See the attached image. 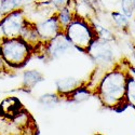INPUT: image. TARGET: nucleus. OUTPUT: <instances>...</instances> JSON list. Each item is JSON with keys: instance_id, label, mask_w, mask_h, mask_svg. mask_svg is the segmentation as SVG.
Returning <instances> with one entry per match:
<instances>
[{"instance_id": "obj_21", "label": "nucleus", "mask_w": 135, "mask_h": 135, "mask_svg": "<svg viewBox=\"0 0 135 135\" xmlns=\"http://www.w3.org/2000/svg\"><path fill=\"white\" fill-rule=\"evenodd\" d=\"M3 38V35H2V30H1V27H0V40Z\"/></svg>"}, {"instance_id": "obj_8", "label": "nucleus", "mask_w": 135, "mask_h": 135, "mask_svg": "<svg viewBox=\"0 0 135 135\" xmlns=\"http://www.w3.org/2000/svg\"><path fill=\"white\" fill-rule=\"evenodd\" d=\"M89 83V80H82L79 78L75 77H66V78H61L56 81V93H57L62 99H65L69 94H71L77 89L81 86H84Z\"/></svg>"}, {"instance_id": "obj_9", "label": "nucleus", "mask_w": 135, "mask_h": 135, "mask_svg": "<svg viewBox=\"0 0 135 135\" xmlns=\"http://www.w3.org/2000/svg\"><path fill=\"white\" fill-rule=\"evenodd\" d=\"M44 80L43 75L36 70V69H29L23 73V82H22V90L25 92H29L38 83Z\"/></svg>"}, {"instance_id": "obj_1", "label": "nucleus", "mask_w": 135, "mask_h": 135, "mask_svg": "<svg viewBox=\"0 0 135 135\" xmlns=\"http://www.w3.org/2000/svg\"><path fill=\"white\" fill-rule=\"evenodd\" d=\"M128 75V68H123L118 63L100 78L93 93L104 107L119 110L122 109L123 105H128L126 99Z\"/></svg>"}, {"instance_id": "obj_10", "label": "nucleus", "mask_w": 135, "mask_h": 135, "mask_svg": "<svg viewBox=\"0 0 135 135\" xmlns=\"http://www.w3.org/2000/svg\"><path fill=\"white\" fill-rule=\"evenodd\" d=\"M35 0H0V18L15 10H21L27 7Z\"/></svg>"}, {"instance_id": "obj_3", "label": "nucleus", "mask_w": 135, "mask_h": 135, "mask_svg": "<svg viewBox=\"0 0 135 135\" xmlns=\"http://www.w3.org/2000/svg\"><path fill=\"white\" fill-rule=\"evenodd\" d=\"M64 33L74 48L83 53H86L91 43L96 38L90 20L78 15V13L74 21L64 29Z\"/></svg>"}, {"instance_id": "obj_2", "label": "nucleus", "mask_w": 135, "mask_h": 135, "mask_svg": "<svg viewBox=\"0 0 135 135\" xmlns=\"http://www.w3.org/2000/svg\"><path fill=\"white\" fill-rule=\"evenodd\" d=\"M33 51L22 38H2L0 40V56L11 69H21L28 63Z\"/></svg>"}, {"instance_id": "obj_12", "label": "nucleus", "mask_w": 135, "mask_h": 135, "mask_svg": "<svg viewBox=\"0 0 135 135\" xmlns=\"http://www.w3.org/2000/svg\"><path fill=\"white\" fill-rule=\"evenodd\" d=\"M55 15H56V17H57L59 23H60V25H61V27L63 28V31H64V29L68 26L74 21V18L76 17L77 9H75L73 6H69V7H66L64 9L56 11Z\"/></svg>"}, {"instance_id": "obj_16", "label": "nucleus", "mask_w": 135, "mask_h": 135, "mask_svg": "<svg viewBox=\"0 0 135 135\" xmlns=\"http://www.w3.org/2000/svg\"><path fill=\"white\" fill-rule=\"evenodd\" d=\"M127 104L131 105L135 108V78L132 77L130 74L128 75L127 80V93H126Z\"/></svg>"}, {"instance_id": "obj_11", "label": "nucleus", "mask_w": 135, "mask_h": 135, "mask_svg": "<svg viewBox=\"0 0 135 135\" xmlns=\"http://www.w3.org/2000/svg\"><path fill=\"white\" fill-rule=\"evenodd\" d=\"M92 95H94L93 90L91 86H89V83L84 86H81L79 89H77L76 91H74L71 94H69L65 99L68 100V102H73V103H83L85 100H88Z\"/></svg>"}, {"instance_id": "obj_19", "label": "nucleus", "mask_w": 135, "mask_h": 135, "mask_svg": "<svg viewBox=\"0 0 135 135\" xmlns=\"http://www.w3.org/2000/svg\"><path fill=\"white\" fill-rule=\"evenodd\" d=\"M12 70H13V69L9 68V67L3 63L1 56H0V77H3V76H6V75H10V73L12 71Z\"/></svg>"}, {"instance_id": "obj_7", "label": "nucleus", "mask_w": 135, "mask_h": 135, "mask_svg": "<svg viewBox=\"0 0 135 135\" xmlns=\"http://www.w3.org/2000/svg\"><path fill=\"white\" fill-rule=\"evenodd\" d=\"M36 29L42 43L50 41L63 31V28L61 27L55 14L39 22V23H36Z\"/></svg>"}, {"instance_id": "obj_20", "label": "nucleus", "mask_w": 135, "mask_h": 135, "mask_svg": "<svg viewBox=\"0 0 135 135\" xmlns=\"http://www.w3.org/2000/svg\"><path fill=\"white\" fill-rule=\"evenodd\" d=\"M4 135H23L21 132H10V133H7Z\"/></svg>"}, {"instance_id": "obj_13", "label": "nucleus", "mask_w": 135, "mask_h": 135, "mask_svg": "<svg viewBox=\"0 0 135 135\" xmlns=\"http://www.w3.org/2000/svg\"><path fill=\"white\" fill-rule=\"evenodd\" d=\"M91 22V25L94 29V32H95V36L97 39H100L103 41H107V42H115L116 41V36L115 33L112 32L110 29H108L107 27L103 26L102 24L97 23L96 21H93V20H90Z\"/></svg>"}, {"instance_id": "obj_15", "label": "nucleus", "mask_w": 135, "mask_h": 135, "mask_svg": "<svg viewBox=\"0 0 135 135\" xmlns=\"http://www.w3.org/2000/svg\"><path fill=\"white\" fill-rule=\"evenodd\" d=\"M111 20L114 22V25L121 31H127L130 28V18L121 12H111Z\"/></svg>"}, {"instance_id": "obj_5", "label": "nucleus", "mask_w": 135, "mask_h": 135, "mask_svg": "<svg viewBox=\"0 0 135 135\" xmlns=\"http://www.w3.org/2000/svg\"><path fill=\"white\" fill-rule=\"evenodd\" d=\"M86 54L99 69H111L115 64V52L110 42L95 38L88 49Z\"/></svg>"}, {"instance_id": "obj_6", "label": "nucleus", "mask_w": 135, "mask_h": 135, "mask_svg": "<svg viewBox=\"0 0 135 135\" xmlns=\"http://www.w3.org/2000/svg\"><path fill=\"white\" fill-rule=\"evenodd\" d=\"M27 23V17L23 9L15 10L0 18V27L4 38H18Z\"/></svg>"}, {"instance_id": "obj_18", "label": "nucleus", "mask_w": 135, "mask_h": 135, "mask_svg": "<svg viewBox=\"0 0 135 135\" xmlns=\"http://www.w3.org/2000/svg\"><path fill=\"white\" fill-rule=\"evenodd\" d=\"M48 1L51 3V6L54 8L55 11H59L61 9L71 6L74 0H48Z\"/></svg>"}, {"instance_id": "obj_14", "label": "nucleus", "mask_w": 135, "mask_h": 135, "mask_svg": "<svg viewBox=\"0 0 135 135\" xmlns=\"http://www.w3.org/2000/svg\"><path fill=\"white\" fill-rule=\"evenodd\" d=\"M62 100V97L57 93H47L39 97V104H41L44 108L51 109L57 106Z\"/></svg>"}, {"instance_id": "obj_4", "label": "nucleus", "mask_w": 135, "mask_h": 135, "mask_svg": "<svg viewBox=\"0 0 135 135\" xmlns=\"http://www.w3.org/2000/svg\"><path fill=\"white\" fill-rule=\"evenodd\" d=\"M71 49H74V46L66 37L64 31H62L50 41L41 43L38 49L33 52V54H38L42 59L52 61L62 57Z\"/></svg>"}, {"instance_id": "obj_17", "label": "nucleus", "mask_w": 135, "mask_h": 135, "mask_svg": "<svg viewBox=\"0 0 135 135\" xmlns=\"http://www.w3.org/2000/svg\"><path fill=\"white\" fill-rule=\"evenodd\" d=\"M122 13L129 18H131L135 12V0H121Z\"/></svg>"}]
</instances>
